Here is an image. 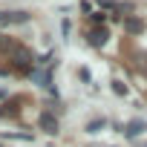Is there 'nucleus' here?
Returning <instances> with one entry per match:
<instances>
[{"mask_svg": "<svg viewBox=\"0 0 147 147\" xmlns=\"http://www.w3.org/2000/svg\"><path fill=\"white\" fill-rule=\"evenodd\" d=\"M26 12H0V26H12V23H26Z\"/></svg>", "mask_w": 147, "mask_h": 147, "instance_id": "nucleus-1", "label": "nucleus"}, {"mask_svg": "<svg viewBox=\"0 0 147 147\" xmlns=\"http://www.w3.org/2000/svg\"><path fill=\"white\" fill-rule=\"evenodd\" d=\"M38 124H40V130H43V133H49V136H55V133H58V118H55L52 113H40Z\"/></svg>", "mask_w": 147, "mask_h": 147, "instance_id": "nucleus-2", "label": "nucleus"}, {"mask_svg": "<svg viewBox=\"0 0 147 147\" xmlns=\"http://www.w3.org/2000/svg\"><path fill=\"white\" fill-rule=\"evenodd\" d=\"M87 38H90V43H92V46H104V43H107V38H110V32H107L104 26H95V29H90V35H87Z\"/></svg>", "mask_w": 147, "mask_h": 147, "instance_id": "nucleus-3", "label": "nucleus"}, {"mask_svg": "<svg viewBox=\"0 0 147 147\" xmlns=\"http://www.w3.org/2000/svg\"><path fill=\"white\" fill-rule=\"evenodd\" d=\"M144 130H147V124H144V121H141V118H133V121H130V124H127V130H124V133H127V136H130V138H136V136H141V133H144Z\"/></svg>", "mask_w": 147, "mask_h": 147, "instance_id": "nucleus-4", "label": "nucleus"}, {"mask_svg": "<svg viewBox=\"0 0 147 147\" xmlns=\"http://www.w3.org/2000/svg\"><path fill=\"white\" fill-rule=\"evenodd\" d=\"M141 29H144V20H138V18L127 20V32H141Z\"/></svg>", "mask_w": 147, "mask_h": 147, "instance_id": "nucleus-5", "label": "nucleus"}, {"mask_svg": "<svg viewBox=\"0 0 147 147\" xmlns=\"http://www.w3.org/2000/svg\"><path fill=\"white\" fill-rule=\"evenodd\" d=\"M104 124H107L104 118H95V121H90V124H87V130H90V133H98V130H101Z\"/></svg>", "mask_w": 147, "mask_h": 147, "instance_id": "nucleus-6", "label": "nucleus"}, {"mask_svg": "<svg viewBox=\"0 0 147 147\" xmlns=\"http://www.w3.org/2000/svg\"><path fill=\"white\" fill-rule=\"evenodd\" d=\"M113 90H115V92H118V95H127V87H124V84H121V81H113Z\"/></svg>", "mask_w": 147, "mask_h": 147, "instance_id": "nucleus-7", "label": "nucleus"}, {"mask_svg": "<svg viewBox=\"0 0 147 147\" xmlns=\"http://www.w3.org/2000/svg\"><path fill=\"white\" fill-rule=\"evenodd\" d=\"M104 18H107L104 12H92V23H104Z\"/></svg>", "mask_w": 147, "mask_h": 147, "instance_id": "nucleus-8", "label": "nucleus"}, {"mask_svg": "<svg viewBox=\"0 0 147 147\" xmlns=\"http://www.w3.org/2000/svg\"><path fill=\"white\" fill-rule=\"evenodd\" d=\"M95 3H101V6H113V0H95Z\"/></svg>", "mask_w": 147, "mask_h": 147, "instance_id": "nucleus-9", "label": "nucleus"}, {"mask_svg": "<svg viewBox=\"0 0 147 147\" xmlns=\"http://www.w3.org/2000/svg\"><path fill=\"white\" fill-rule=\"evenodd\" d=\"M0 98H6V90H0Z\"/></svg>", "mask_w": 147, "mask_h": 147, "instance_id": "nucleus-10", "label": "nucleus"}]
</instances>
